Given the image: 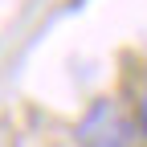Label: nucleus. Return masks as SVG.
<instances>
[{
    "label": "nucleus",
    "instance_id": "f03ea898",
    "mask_svg": "<svg viewBox=\"0 0 147 147\" xmlns=\"http://www.w3.org/2000/svg\"><path fill=\"white\" fill-rule=\"evenodd\" d=\"M139 131L147 135V90H143V98H139Z\"/></svg>",
    "mask_w": 147,
    "mask_h": 147
},
{
    "label": "nucleus",
    "instance_id": "f257e3e1",
    "mask_svg": "<svg viewBox=\"0 0 147 147\" xmlns=\"http://www.w3.org/2000/svg\"><path fill=\"white\" fill-rule=\"evenodd\" d=\"M78 143L82 147H135V123L110 98H102L78 123Z\"/></svg>",
    "mask_w": 147,
    "mask_h": 147
}]
</instances>
